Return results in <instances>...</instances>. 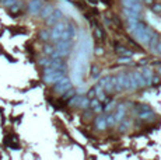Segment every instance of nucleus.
Instances as JSON below:
<instances>
[]
</instances>
